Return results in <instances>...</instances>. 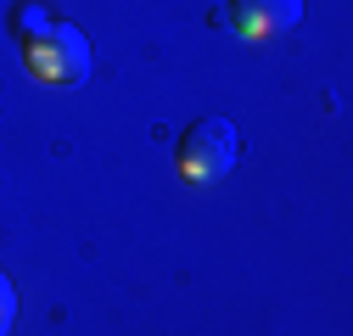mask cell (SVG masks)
Returning a JSON list of instances; mask_svg holds the SVG:
<instances>
[{"label": "cell", "mask_w": 353, "mask_h": 336, "mask_svg": "<svg viewBox=\"0 0 353 336\" xmlns=\"http://www.w3.org/2000/svg\"><path fill=\"white\" fill-rule=\"evenodd\" d=\"M23 56H28V73H34L39 84H57V90L84 84L90 67H96L90 39H84L73 23H62V17H51L39 34H28V39H23Z\"/></svg>", "instance_id": "obj_1"}, {"label": "cell", "mask_w": 353, "mask_h": 336, "mask_svg": "<svg viewBox=\"0 0 353 336\" xmlns=\"http://www.w3.org/2000/svg\"><path fill=\"white\" fill-rule=\"evenodd\" d=\"M236 162H241V129L230 118H219V112L196 118L185 129V140H180V151H174V168H180L185 185H213V180H225Z\"/></svg>", "instance_id": "obj_2"}, {"label": "cell", "mask_w": 353, "mask_h": 336, "mask_svg": "<svg viewBox=\"0 0 353 336\" xmlns=\"http://www.w3.org/2000/svg\"><path fill=\"white\" fill-rule=\"evenodd\" d=\"M230 23L241 39H281L303 23V0H230Z\"/></svg>", "instance_id": "obj_3"}, {"label": "cell", "mask_w": 353, "mask_h": 336, "mask_svg": "<svg viewBox=\"0 0 353 336\" xmlns=\"http://www.w3.org/2000/svg\"><path fill=\"white\" fill-rule=\"evenodd\" d=\"M46 23H51V12H46V6H34V0H23V6L12 12V34H23V39H28V34H39Z\"/></svg>", "instance_id": "obj_4"}, {"label": "cell", "mask_w": 353, "mask_h": 336, "mask_svg": "<svg viewBox=\"0 0 353 336\" xmlns=\"http://www.w3.org/2000/svg\"><path fill=\"white\" fill-rule=\"evenodd\" d=\"M12 325H17V286L0 269V336H12Z\"/></svg>", "instance_id": "obj_5"}]
</instances>
